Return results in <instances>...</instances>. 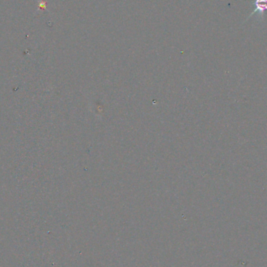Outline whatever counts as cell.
<instances>
[{
    "label": "cell",
    "mask_w": 267,
    "mask_h": 267,
    "mask_svg": "<svg viewBox=\"0 0 267 267\" xmlns=\"http://www.w3.org/2000/svg\"><path fill=\"white\" fill-rule=\"evenodd\" d=\"M252 4L255 6V9L253 12L249 15L247 20H248L252 15H254L256 13H259V16L261 18H263L264 13L265 11H267V0H255Z\"/></svg>",
    "instance_id": "6da1fadb"
}]
</instances>
